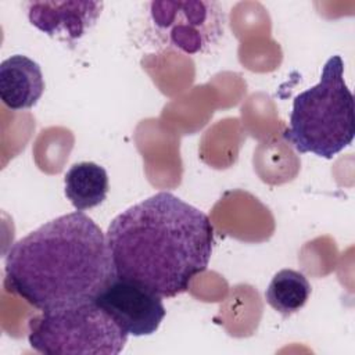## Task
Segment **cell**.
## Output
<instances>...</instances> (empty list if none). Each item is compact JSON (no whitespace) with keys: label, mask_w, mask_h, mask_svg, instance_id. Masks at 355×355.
<instances>
[{"label":"cell","mask_w":355,"mask_h":355,"mask_svg":"<svg viewBox=\"0 0 355 355\" xmlns=\"http://www.w3.org/2000/svg\"><path fill=\"white\" fill-rule=\"evenodd\" d=\"M105 236L116 276L162 298L187 291L207 269L214 247L208 215L169 191L122 211Z\"/></svg>","instance_id":"1"},{"label":"cell","mask_w":355,"mask_h":355,"mask_svg":"<svg viewBox=\"0 0 355 355\" xmlns=\"http://www.w3.org/2000/svg\"><path fill=\"white\" fill-rule=\"evenodd\" d=\"M115 277L107 236L82 211L46 222L4 259L7 291L39 311L92 301Z\"/></svg>","instance_id":"2"},{"label":"cell","mask_w":355,"mask_h":355,"mask_svg":"<svg viewBox=\"0 0 355 355\" xmlns=\"http://www.w3.org/2000/svg\"><path fill=\"white\" fill-rule=\"evenodd\" d=\"M354 136V96L344 80L343 58L333 55L323 65L319 82L294 97L283 137L301 154L331 159Z\"/></svg>","instance_id":"3"},{"label":"cell","mask_w":355,"mask_h":355,"mask_svg":"<svg viewBox=\"0 0 355 355\" xmlns=\"http://www.w3.org/2000/svg\"><path fill=\"white\" fill-rule=\"evenodd\" d=\"M128 334L94 300L42 311L28 322L31 348L47 355L122 352Z\"/></svg>","instance_id":"4"},{"label":"cell","mask_w":355,"mask_h":355,"mask_svg":"<svg viewBox=\"0 0 355 355\" xmlns=\"http://www.w3.org/2000/svg\"><path fill=\"white\" fill-rule=\"evenodd\" d=\"M155 39L189 55L207 53L225 32L226 17L216 1L161 0L148 3Z\"/></svg>","instance_id":"5"},{"label":"cell","mask_w":355,"mask_h":355,"mask_svg":"<svg viewBox=\"0 0 355 355\" xmlns=\"http://www.w3.org/2000/svg\"><path fill=\"white\" fill-rule=\"evenodd\" d=\"M94 301L128 336L133 337L154 334L166 315L162 297L118 276L100 291Z\"/></svg>","instance_id":"6"},{"label":"cell","mask_w":355,"mask_h":355,"mask_svg":"<svg viewBox=\"0 0 355 355\" xmlns=\"http://www.w3.org/2000/svg\"><path fill=\"white\" fill-rule=\"evenodd\" d=\"M101 1L67 0V1H28L26 15L36 29L50 37L73 43L83 37L97 22Z\"/></svg>","instance_id":"7"},{"label":"cell","mask_w":355,"mask_h":355,"mask_svg":"<svg viewBox=\"0 0 355 355\" xmlns=\"http://www.w3.org/2000/svg\"><path fill=\"white\" fill-rule=\"evenodd\" d=\"M44 92L40 65L32 58L14 54L0 64V98L11 111L29 110Z\"/></svg>","instance_id":"8"},{"label":"cell","mask_w":355,"mask_h":355,"mask_svg":"<svg viewBox=\"0 0 355 355\" xmlns=\"http://www.w3.org/2000/svg\"><path fill=\"white\" fill-rule=\"evenodd\" d=\"M107 171L96 162L73 164L64 176V193L76 211L100 205L108 194Z\"/></svg>","instance_id":"9"},{"label":"cell","mask_w":355,"mask_h":355,"mask_svg":"<svg viewBox=\"0 0 355 355\" xmlns=\"http://www.w3.org/2000/svg\"><path fill=\"white\" fill-rule=\"evenodd\" d=\"M311 293V283L304 273L282 269L272 277L265 291V300L283 318H288L306 304Z\"/></svg>","instance_id":"10"}]
</instances>
